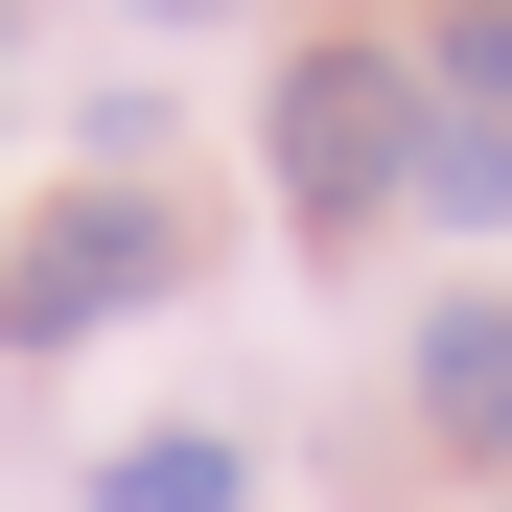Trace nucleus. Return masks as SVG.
I'll return each instance as SVG.
<instances>
[{"mask_svg": "<svg viewBox=\"0 0 512 512\" xmlns=\"http://www.w3.org/2000/svg\"><path fill=\"white\" fill-rule=\"evenodd\" d=\"M163 24H210V0H163Z\"/></svg>", "mask_w": 512, "mask_h": 512, "instance_id": "obj_7", "label": "nucleus"}, {"mask_svg": "<svg viewBox=\"0 0 512 512\" xmlns=\"http://www.w3.org/2000/svg\"><path fill=\"white\" fill-rule=\"evenodd\" d=\"M256 140H280V210H303V233H350L396 163H419V70H396V47H303Z\"/></svg>", "mask_w": 512, "mask_h": 512, "instance_id": "obj_1", "label": "nucleus"}, {"mask_svg": "<svg viewBox=\"0 0 512 512\" xmlns=\"http://www.w3.org/2000/svg\"><path fill=\"white\" fill-rule=\"evenodd\" d=\"M443 94H466V117H512V0H466V24H443Z\"/></svg>", "mask_w": 512, "mask_h": 512, "instance_id": "obj_6", "label": "nucleus"}, {"mask_svg": "<svg viewBox=\"0 0 512 512\" xmlns=\"http://www.w3.org/2000/svg\"><path fill=\"white\" fill-rule=\"evenodd\" d=\"M94 489H117V512H256V466L210 443V419H163V443H117Z\"/></svg>", "mask_w": 512, "mask_h": 512, "instance_id": "obj_5", "label": "nucleus"}, {"mask_svg": "<svg viewBox=\"0 0 512 512\" xmlns=\"http://www.w3.org/2000/svg\"><path fill=\"white\" fill-rule=\"evenodd\" d=\"M419 419H443L466 466H512V303H443V326H419Z\"/></svg>", "mask_w": 512, "mask_h": 512, "instance_id": "obj_3", "label": "nucleus"}, {"mask_svg": "<svg viewBox=\"0 0 512 512\" xmlns=\"http://www.w3.org/2000/svg\"><path fill=\"white\" fill-rule=\"evenodd\" d=\"M163 256H187V233H163L140 187H70L24 256H0V326H24V350H70V326H117V303H163Z\"/></svg>", "mask_w": 512, "mask_h": 512, "instance_id": "obj_2", "label": "nucleus"}, {"mask_svg": "<svg viewBox=\"0 0 512 512\" xmlns=\"http://www.w3.org/2000/svg\"><path fill=\"white\" fill-rule=\"evenodd\" d=\"M396 187L443 210V233H489V210H512V117H466V94H419V163H396Z\"/></svg>", "mask_w": 512, "mask_h": 512, "instance_id": "obj_4", "label": "nucleus"}]
</instances>
